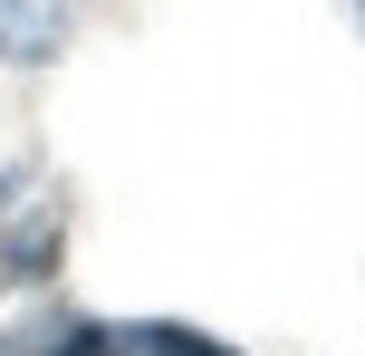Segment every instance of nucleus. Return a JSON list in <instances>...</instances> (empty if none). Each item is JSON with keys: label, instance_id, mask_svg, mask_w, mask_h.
Masks as SVG:
<instances>
[{"label": "nucleus", "instance_id": "nucleus-1", "mask_svg": "<svg viewBox=\"0 0 365 356\" xmlns=\"http://www.w3.org/2000/svg\"><path fill=\"white\" fill-rule=\"evenodd\" d=\"M68 231H77V193L58 183V164H38V154L0 164V270L10 280H58Z\"/></svg>", "mask_w": 365, "mask_h": 356}, {"label": "nucleus", "instance_id": "nucleus-3", "mask_svg": "<svg viewBox=\"0 0 365 356\" xmlns=\"http://www.w3.org/2000/svg\"><path fill=\"white\" fill-rule=\"evenodd\" d=\"M106 356H240V347L202 337L182 318H125V327H106Z\"/></svg>", "mask_w": 365, "mask_h": 356}, {"label": "nucleus", "instance_id": "nucleus-4", "mask_svg": "<svg viewBox=\"0 0 365 356\" xmlns=\"http://www.w3.org/2000/svg\"><path fill=\"white\" fill-rule=\"evenodd\" d=\"M356 19H365V0H356Z\"/></svg>", "mask_w": 365, "mask_h": 356}, {"label": "nucleus", "instance_id": "nucleus-2", "mask_svg": "<svg viewBox=\"0 0 365 356\" xmlns=\"http://www.w3.org/2000/svg\"><path fill=\"white\" fill-rule=\"evenodd\" d=\"M77 29V0H0V58L10 68H48Z\"/></svg>", "mask_w": 365, "mask_h": 356}]
</instances>
